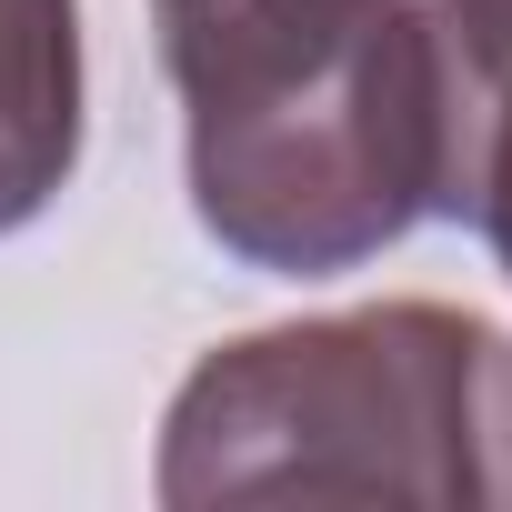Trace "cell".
Returning a JSON list of instances; mask_svg holds the SVG:
<instances>
[{
    "mask_svg": "<svg viewBox=\"0 0 512 512\" xmlns=\"http://www.w3.org/2000/svg\"><path fill=\"white\" fill-rule=\"evenodd\" d=\"M201 231L332 282L452 211L462 91L432 0H151Z\"/></svg>",
    "mask_w": 512,
    "mask_h": 512,
    "instance_id": "1",
    "label": "cell"
},
{
    "mask_svg": "<svg viewBox=\"0 0 512 512\" xmlns=\"http://www.w3.org/2000/svg\"><path fill=\"white\" fill-rule=\"evenodd\" d=\"M171 512L512 502V342L452 302H372L221 342L161 412Z\"/></svg>",
    "mask_w": 512,
    "mask_h": 512,
    "instance_id": "2",
    "label": "cell"
},
{
    "mask_svg": "<svg viewBox=\"0 0 512 512\" xmlns=\"http://www.w3.org/2000/svg\"><path fill=\"white\" fill-rule=\"evenodd\" d=\"M81 171V0H0V241Z\"/></svg>",
    "mask_w": 512,
    "mask_h": 512,
    "instance_id": "3",
    "label": "cell"
}]
</instances>
